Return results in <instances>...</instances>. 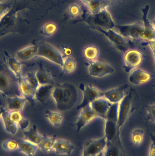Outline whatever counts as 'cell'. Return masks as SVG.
<instances>
[{
    "mask_svg": "<svg viewBox=\"0 0 155 156\" xmlns=\"http://www.w3.org/2000/svg\"><path fill=\"white\" fill-rule=\"evenodd\" d=\"M143 59V55L140 51L134 49L128 50L124 58L123 69L125 72L129 73L134 70L142 64Z\"/></svg>",
    "mask_w": 155,
    "mask_h": 156,
    "instance_id": "8fae6325",
    "label": "cell"
},
{
    "mask_svg": "<svg viewBox=\"0 0 155 156\" xmlns=\"http://www.w3.org/2000/svg\"><path fill=\"white\" fill-rule=\"evenodd\" d=\"M64 53L68 56H69V55H70L71 54H72V51H71V49H69V48H65V50H64Z\"/></svg>",
    "mask_w": 155,
    "mask_h": 156,
    "instance_id": "60d3db41",
    "label": "cell"
},
{
    "mask_svg": "<svg viewBox=\"0 0 155 156\" xmlns=\"http://www.w3.org/2000/svg\"><path fill=\"white\" fill-rule=\"evenodd\" d=\"M110 2V0H92L86 5L91 14L95 15L106 8Z\"/></svg>",
    "mask_w": 155,
    "mask_h": 156,
    "instance_id": "4316f807",
    "label": "cell"
},
{
    "mask_svg": "<svg viewBox=\"0 0 155 156\" xmlns=\"http://www.w3.org/2000/svg\"><path fill=\"white\" fill-rule=\"evenodd\" d=\"M23 135L24 139L37 146L41 143L44 136L38 133L37 127L35 125L33 126L28 130L25 131Z\"/></svg>",
    "mask_w": 155,
    "mask_h": 156,
    "instance_id": "484cf974",
    "label": "cell"
},
{
    "mask_svg": "<svg viewBox=\"0 0 155 156\" xmlns=\"http://www.w3.org/2000/svg\"><path fill=\"white\" fill-rule=\"evenodd\" d=\"M149 42V43H151V44H152L154 46H155V39L154 40H153V41H149V42Z\"/></svg>",
    "mask_w": 155,
    "mask_h": 156,
    "instance_id": "7bdbcfd3",
    "label": "cell"
},
{
    "mask_svg": "<svg viewBox=\"0 0 155 156\" xmlns=\"http://www.w3.org/2000/svg\"><path fill=\"white\" fill-rule=\"evenodd\" d=\"M107 141L104 136L97 139L89 140L83 148L82 156H97L104 151Z\"/></svg>",
    "mask_w": 155,
    "mask_h": 156,
    "instance_id": "9c48e42d",
    "label": "cell"
},
{
    "mask_svg": "<svg viewBox=\"0 0 155 156\" xmlns=\"http://www.w3.org/2000/svg\"><path fill=\"white\" fill-rule=\"evenodd\" d=\"M81 2H82L84 4L87 5L88 3L90 2L91 1H92V0H81Z\"/></svg>",
    "mask_w": 155,
    "mask_h": 156,
    "instance_id": "b9f144b4",
    "label": "cell"
},
{
    "mask_svg": "<svg viewBox=\"0 0 155 156\" xmlns=\"http://www.w3.org/2000/svg\"><path fill=\"white\" fill-rule=\"evenodd\" d=\"M2 111V117L5 129L6 132L12 135H15L18 131V126L16 124L10 119L9 115V111L0 107Z\"/></svg>",
    "mask_w": 155,
    "mask_h": 156,
    "instance_id": "603a6c76",
    "label": "cell"
},
{
    "mask_svg": "<svg viewBox=\"0 0 155 156\" xmlns=\"http://www.w3.org/2000/svg\"><path fill=\"white\" fill-rule=\"evenodd\" d=\"M147 44L149 46L151 50H152V52H153V55L155 61V46L153 45L151 43H149V42H147Z\"/></svg>",
    "mask_w": 155,
    "mask_h": 156,
    "instance_id": "ab89813d",
    "label": "cell"
},
{
    "mask_svg": "<svg viewBox=\"0 0 155 156\" xmlns=\"http://www.w3.org/2000/svg\"><path fill=\"white\" fill-rule=\"evenodd\" d=\"M149 114L151 115L153 120L155 121V104L151 105L148 108Z\"/></svg>",
    "mask_w": 155,
    "mask_h": 156,
    "instance_id": "f35d334b",
    "label": "cell"
},
{
    "mask_svg": "<svg viewBox=\"0 0 155 156\" xmlns=\"http://www.w3.org/2000/svg\"><path fill=\"white\" fill-rule=\"evenodd\" d=\"M52 96L57 109L65 112L73 108L76 103L77 90L74 84L65 83L54 88Z\"/></svg>",
    "mask_w": 155,
    "mask_h": 156,
    "instance_id": "6da1fadb",
    "label": "cell"
},
{
    "mask_svg": "<svg viewBox=\"0 0 155 156\" xmlns=\"http://www.w3.org/2000/svg\"><path fill=\"white\" fill-rule=\"evenodd\" d=\"M7 101L8 111L22 112L26 100L23 96H15L7 97Z\"/></svg>",
    "mask_w": 155,
    "mask_h": 156,
    "instance_id": "d4e9b609",
    "label": "cell"
},
{
    "mask_svg": "<svg viewBox=\"0 0 155 156\" xmlns=\"http://www.w3.org/2000/svg\"><path fill=\"white\" fill-rule=\"evenodd\" d=\"M56 138L44 136L41 143L37 146L38 149L44 153H48L53 151V147Z\"/></svg>",
    "mask_w": 155,
    "mask_h": 156,
    "instance_id": "f1b7e54d",
    "label": "cell"
},
{
    "mask_svg": "<svg viewBox=\"0 0 155 156\" xmlns=\"http://www.w3.org/2000/svg\"><path fill=\"white\" fill-rule=\"evenodd\" d=\"M103 156H119L118 149L114 145L112 142H107L103 152Z\"/></svg>",
    "mask_w": 155,
    "mask_h": 156,
    "instance_id": "e575fe53",
    "label": "cell"
},
{
    "mask_svg": "<svg viewBox=\"0 0 155 156\" xmlns=\"http://www.w3.org/2000/svg\"><path fill=\"white\" fill-rule=\"evenodd\" d=\"M2 110H1V109H0V117H1V116H2Z\"/></svg>",
    "mask_w": 155,
    "mask_h": 156,
    "instance_id": "f6af8a7d",
    "label": "cell"
},
{
    "mask_svg": "<svg viewBox=\"0 0 155 156\" xmlns=\"http://www.w3.org/2000/svg\"><path fill=\"white\" fill-rule=\"evenodd\" d=\"M37 56L41 57L62 67L64 58L55 47L46 42H42L37 46Z\"/></svg>",
    "mask_w": 155,
    "mask_h": 156,
    "instance_id": "3957f363",
    "label": "cell"
},
{
    "mask_svg": "<svg viewBox=\"0 0 155 156\" xmlns=\"http://www.w3.org/2000/svg\"><path fill=\"white\" fill-rule=\"evenodd\" d=\"M84 55L85 57L90 61H95L100 55V50L97 47L90 46L85 48Z\"/></svg>",
    "mask_w": 155,
    "mask_h": 156,
    "instance_id": "1f68e13d",
    "label": "cell"
},
{
    "mask_svg": "<svg viewBox=\"0 0 155 156\" xmlns=\"http://www.w3.org/2000/svg\"><path fill=\"white\" fill-rule=\"evenodd\" d=\"M112 104L105 98L101 97L93 101L90 105L98 117L105 120L107 113Z\"/></svg>",
    "mask_w": 155,
    "mask_h": 156,
    "instance_id": "4fadbf2b",
    "label": "cell"
},
{
    "mask_svg": "<svg viewBox=\"0 0 155 156\" xmlns=\"http://www.w3.org/2000/svg\"><path fill=\"white\" fill-rule=\"evenodd\" d=\"M87 21L91 26H98L105 29H113L115 26L111 16L106 8L99 12Z\"/></svg>",
    "mask_w": 155,
    "mask_h": 156,
    "instance_id": "52a82bcc",
    "label": "cell"
},
{
    "mask_svg": "<svg viewBox=\"0 0 155 156\" xmlns=\"http://www.w3.org/2000/svg\"><path fill=\"white\" fill-rule=\"evenodd\" d=\"M18 83L22 96L29 102L33 103L35 90L27 82L24 77L22 76L18 79Z\"/></svg>",
    "mask_w": 155,
    "mask_h": 156,
    "instance_id": "ac0fdd59",
    "label": "cell"
},
{
    "mask_svg": "<svg viewBox=\"0 0 155 156\" xmlns=\"http://www.w3.org/2000/svg\"><path fill=\"white\" fill-rule=\"evenodd\" d=\"M57 29V27L54 23H49L45 24L42 27L41 33L46 37H50L55 34Z\"/></svg>",
    "mask_w": 155,
    "mask_h": 156,
    "instance_id": "d6a6232c",
    "label": "cell"
},
{
    "mask_svg": "<svg viewBox=\"0 0 155 156\" xmlns=\"http://www.w3.org/2000/svg\"><path fill=\"white\" fill-rule=\"evenodd\" d=\"M0 92L7 97L22 96L18 79L7 67L0 64Z\"/></svg>",
    "mask_w": 155,
    "mask_h": 156,
    "instance_id": "7a4b0ae2",
    "label": "cell"
},
{
    "mask_svg": "<svg viewBox=\"0 0 155 156\" xmlns=\"http://www.w3.org/2000/svg\"><path fill=\"white\" fill-rule=\"evenodd\" d=\"M97 156H103V152L102 153H101V154H100V155H99Z\"/></svg>",
    "mask_w": 155,
    "mask_h": 156,
    "instance_id": "bcb514c9",
    "label": "cell"
},
{
    "mask_svg": "<svg viewBox=\"0 0 155 156\" xmlns=\"http://www.w3.org/2000/svg\"><path fill=\"white\" fill-rule=\"evenodd\" d=\"M18 144V151L27 156H34L38 149L37 145L24 139H16Z\"/></svg>",
    "mask_w": 155,
    "mask_h": 156,
    "instance_id": "ffe728a7",
    "label": "cell"
},
{
    "mask_svg": "<svg viewBox=\"0 0 155 156\" xmlns=\"http://www.w3.org/2000/svg\"><path fill=\"white\" fill-rule=\"evenodd\" d=\"M119 34L125 37L144 40V27L141 23L125 25H115Z\"/></svg>",
    "mask_w": 155,
    "mask_h": 156,
    "instance_id": "ba28073f",
    "label": "cell"
},
{
    "mask_svg": "<svg viewBox=\"0 0 155 156\" xmlns=\"http://www.w3.org/2000/svg\"><path fill=\"white\" fill-rule=\"evenodd\" d=\"M80 5L77 3H73L69 7L68 13L72 18L79 16L81 13Z\"/></svg>",
    "mask_w": 155,
    "mask_h": 156,
    "instance_id": "8d00e7d4",
    "label": "cell"
},
{
    "mask_svg": "<svg viewBox=\"0 0 155 156\" xmlns=\"http://www.w3.org/2000/svg\"><path fill=\"white\" fill-rule=\"evenodd\" d=\"M4 53L9 69L18 79L22 77V65L21 63L17 58L10 55L6 51H4Z\"/></svg>",
    "mask_w": 155,
    "mask_h": 156,
    "instance_id": "44dd1931",
    "label": "cell"
},
{
    "mask_svg": "<svg viewBox=\"0 0 155 156\" xmlns=\"http://www.w3.org/2000/svg\"><path fill=\"white\" fill-rule=\"evenodd\" d=\"M149 6L146 5L142 9L143 12V25L144 27V40L146 42L153 41L155 39V29L153 26L149 22L147 18V14Z\"/></svg>",
    "mask_w": 155,
    "mask_h": 156,
    "instance_id": "e0dca14e",
    "label": "cell"
},
{
    "mask_svg": "<svg viewBox=\"0 0 155 156\" xmlns=\"http://www.w3.org/2000/svg\"><path fill=\"white\" fill-rule=\"evenodd\" d=\"M91 27L103 34L119 51L124 53L128 51L127 41L125 37L119 33L115 32L113 29H104L98 26H91Z\"/></svg>",
    "mask_w": 155,
    "mask_h": 156,
    "instance_id": "8992f818",
    "label": "cell"
},
{
    "mask_svg": "<svg viewBox=\"0 0 155 156\" xmlns=\"http://www.w3.org/2000/svg\"><path fill=\"white\" fill-rule=\"evenodd\" d=\"M75 147L68 140L58 138L56 139L53 151L58 155L69 156L72 154Z\"/></svg>",
    "mask_w": 155,
    "mask_h": 156,
    "instance_id": "9a60e30c",
    "label": "cell"
},
{
    "mask_svg": "<svg viewBox=\"0 0 155 156\" xmlns=\"http://www.w3.org/2000/svg\"><path fill=\"white\" fill-rule=\"evenodd\" d=\"M153 76L149 72L141 69H136L129 77V81L135 85H139L150 81Z\"/></svg>",
    "mask_w": 155,
    "mask_h": 156,
    "instance_id": "2e32d148",
    "label": "cell"
},
{
    "mask_svg": "<svg viewBox=\"0 0 155 156\" xmlns=\"http://www.w3.org/2000/svg\"><path fill=\"white\" fill-rule=\"evenodd\" d=\"M81 110L76 123V129L78 132L80 131L93 119L98 117L92 108L90 104L87 105Z\"/></svg>",
    "mask_w": 155,
    "mask_h": 156,
    "instance_id": "7c38bea8",
    "label": "cell"
},
{
    "mask_svg": "<svg viewBox=\"0 0 155 156\" xmlns=\"http://www.w3.org/2000/svg\"><path fill=\"white\" fill-rule=\"evenodd\" d=\"M9 8L6 4L0 2V20L6 14Z\"/></svg>",
    "mask_w": 155,
    "mask_h": 156,
    "instance_id": "74e56055",
    "label": "cell"
},
{
    "mask_svg": "<svg viewBox=\"0 0 155 156\" xmlns=\"http://www.w3.org/2000/svg\"><path fill=\"white\" fill-rule=\"evenodd\" d=\"M9 115L10 119L17 125L21 130L24 131L28 128L29 122L23 116L22 112L16 111H9Z\"/></svg>",
    "mask_w": 155,
    "mask_h": 156,
    "instance_id": "cb8c5ba5",
    "label": "cell"
},
{
    "mask_svg": "<svg viewBox=\"0 0 155 156\" xmlns=\"http://www.w3.org/2000/svg\"><path fill=\"white\" fill-rule=\"evenodd\" d=\"M113 68L109 64L100 61H90L89 63V73L93 77L103 78L114 72Z\"/></svg>",
    "mask_w": 155,
    "mask_h": 156,
    "instance_id": "30bf717a",
    "label": "cell"
},
{
    "mask_svg": "<svg viewBox=\"0 0 155 156\" xmlns=\"http://www.w3.org/2000/svg\"><path fill=\"white\" fill-rule=\"evenodd\" d=\"M24 78L27 81V82L36 91L40 85L36 76L35 73L32 72V73H28L26 74V76L24 77Z\"/></svg>",
    "mask_w": 155,
    "mask_h": 156,
    "instance_id": "d590c367",
    "label": "cell"
},
{
    "mask_svg": "<svg viewBox=\"0 0 155 156\" xmlns=\"http://www.w3.org/2000/svg\"><path fill=\"white\" fill-rule=\"evenodd\" d=\"M153 27L155 29V19L154 20L153 22Z\"/></svg>",
    "mask_w": 155,
    "mask_h": 156,
    "instance_id": "ee69618b",
    "label": "cell"
},
{
    "mask_svg": "<svg viewBox=\"0 0 155 156\" xmlns=\"http://www.w3.org/2000/svg\"><path fill=\"white\" fill-rule=\"evenodd\" d=\"M55 87L52 84L39 85L36 91L35 99L41 103H44L52 96Z\"/></svg>",
    "mask_w": 155,
    "mask_h": 156,
    "instance_id": "d6986e66",
    "label": "cell"
},
{
    "mask_svg": "<svg viewBox=\"0 0 155 156\" xmlns=\"http://www.w3.org/2000/svg\"><path fill=\"white\" fill-rule=\"evenodd\" d=\"M63 71L66 74L74 72L76 68V63L75 59L70 56H67L64 59L62 67Z\"/></svg>",
    "mask_w": 155,
    "mask_h": 156,
    "instance_id": "4dcf8cb0",
    "label": "cell"
},
{
    "mask_svg": "<svg viewBox=\"0 0 155 156\" xmlns=\"http://www.w3.org/2000/svg\"><path fill=\"white\" fill-rule=\"evenodd\" d=\"M45 117L55 127H58L62 123L64 116L60 113L47 110L45 112Z\"/></svg>",
    "mask_w": 155,
    "mask_h": 156,
    "instance_id": "f546056e",
    "label": "cell"
},
{
    "mask_svg": "<svg viewBox=\"0 0 155 156\" xmlns=\"http://www.w3.org/2000/svg\"><path fill=\"white\" fill-rule=\"evenodd\" d=\"M79 88L82 91L83 97L82 101L78 105L77 110H81L95 100L104 97V92L98 90L92 84L85 85L83 83H81Z\"/></svg>",
    "mask_w": 155,
    "mask_h": 156,
    "instance_id": "277c9868",
    "label": "cell"
},
{
    "mask_svg": "<svg viewBox=\"0 0 155 156\" xmlns=\"http://www.w3.org/2000/svg\"><path fill=\"white\" fill-rule=\"evenodd\" d=\"M35 74L39 85L52 84L53 80L51 75L44 68L41 63L39 66V69Z\"/></svg>",
    "mask_w": 155,
    "mask_h": 156,
    "instance_id": "83f0119b",
    "label": "cell"
},
{
    "mask_svg": "<svg viewBox=\"0 0 155 156\" xmlns=\"http://www.w3.org/2000/svg\"><path fill=\"white\" fill-rule=\"evenodd\" d=\"M37 46L31 45L19 50L16 53V58L21 61H28L37 56Z\"/></svg>",
    "mask_w": 155,
    "mask_h": 156,
    "instance_id": "7402d4cb",
    "label": "cell"
},
{
    "mask_svg": "<svg viewBox=\"0 0 155 156\" xmlns=\"http://www.w3.org/2000/svg\"><path fill=\"white\" fill-rule=\"evenodd\" d=\"M2 147L5 151H14L18 150V144L16 140L9 139L3 143Z\"/></svg>",
    "mask_w": 155,
    "mask_h": 156,
    "instance_id": "836d02e7",
    "label": "cell"
},
{
    "mask_svg": "<svg viewBox=\"0 0 155 156\" xmlns=\"http://www.w3.org/2000/svg\"><path fill=\"white\" fill-rule=\"evenodd\" d=\"M134 98L132 94L125 95L123 100L119 103L118 108L117 126L120 128L124 123L126 119L134 109Z\"/></svg>",
    "mask_w": 155,
    "mask_h": 156,
    "instance_id": "5b68a950",
    "label": "cell"
},
{
    "mask_svg": "<svg viewBox=\"0 0 155 156\" xmlns=\"http://www.w3.org/2000/svg\"><path fill=\"white\" fill-rule=\"evenodd\" d=\"M127 84L121 85L104 92V97L111 104L119 103L125 96V90Z\"/></svg>",
    "mask_w": 155,
    "mask_h": 156,
    "instance_id": "5bb4252c",
    "label": "cell"
}]
</instances>
